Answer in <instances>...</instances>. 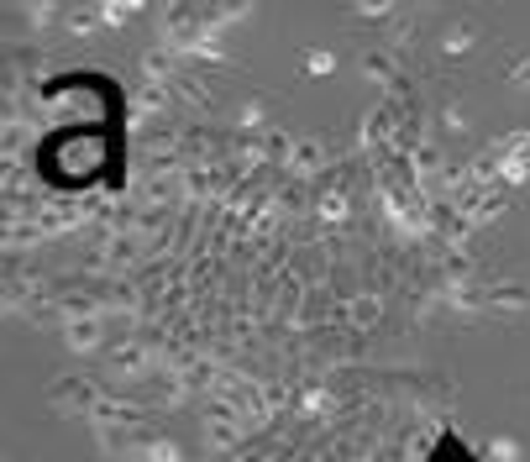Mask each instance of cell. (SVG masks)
<instances>
[{
	"mask_svg": "<svg viewBox=\"0 0 530 462\" xmlns=\"http://www.w3.org/2000/svg\"><path fill=\"white\" fill-rule=\"evenodd\" d=\"M148 462H173V446H169V441H152V446H148Z\"/></svg>",
	"mask_w": 530,
	"mask_h": 462,
	"instance_id": "7a4b0ae2",
	"label": "cell"
},
{
	"mask_svg": "<svg viewBox=\"0 0 530 462\" xmlns=\"http://www.w3.org/2000/svg\"><path fill=\"white\" fill-rule=\"evenodd\" d=\"M95 331H100V320H74L68 326V347H95Z\"/></svg>",
	"mask_w": 530,
	"mask_h": 462,
	"instance_id": "6da1fadb",
	"label": "cell"
},
{
	"mask_svg": "<svg viewBox=\"0 0 530 462\" xmlns=\"http://www.w3.org/2000/svg\"><path fill=\"white\" fill-rule=\"evenodd\" d=\"M68 26H74V32H89V26H95V11H79V16L68 21Z\"/></svg>",
	"mask_w": 530,
	"mask_h": 462,
	"instance_id": "3957f363",
	"label": "cell"
}]
</instances>
